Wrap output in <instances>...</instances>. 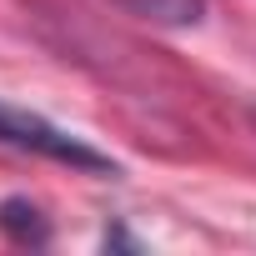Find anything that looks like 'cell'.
<instances>
[{
	"instance_id": "6da1fadb",
	"label": "cell",
	"mask_w": 256,
	"mask_h": 256,
	"mask_svg": "<svg viewBox=\"0 0 256 256\" xmlns=\"http://www.w3.org/2000/svg\"><path fill=\"white\" fill-rule=\"evenodd\" d=\"M0 146H10L20 156L56 161V166H70V171H86V176H120V161L110 151L90 146L86 136L66 131L60 120H50L40 110H26L6 96H0Z\"/></svg>"
},
{
	"instance_id": "7a4b0ae2",
	"label": "cell",
	"mask_w": 256,
	"mask_h": 256,
	"mask_svg": "<svg viewBox=\"0 0 256 256\" xmlns=\"http://www.w3.org/2000/svg\"><path fill=\"white\" fill-rule=\"evenodd\" d=\"M0 236L16 246H50V216L30 196H6L0 201Z\"/></svg>"
},
{
	"instance_id": "3957f363",
	"label": "cell",
	"mask_w": 256,
	"mask_h": 256,
	"mask_svg": "<svg viewBox=\"0 0 256 256\" xmlns=\"http://www.w3.org/2000/svg\"><path fill=\"white\" fill-rule=\"evenodd\" d=\"M126 16L136 20H151V26H166V30H186V26H201L206 16V0H116Z\"/></svg>"
},
{
	"instance_id": "277c9868",
	"label": "cell",
	"mask_w": 256,
	"mask_h": 256,
	"mask_svg": "<svg viewBox=\"0 0 256 256\" xmlns=\"http://www.w3.org/2000/svg\"><path fill=\"white\" fill-rule=\"evenodd\" d=\"M106 246H126V251H141V241L126 231V226H116V231H106Z\"/></svg>"
}]
</instances>
